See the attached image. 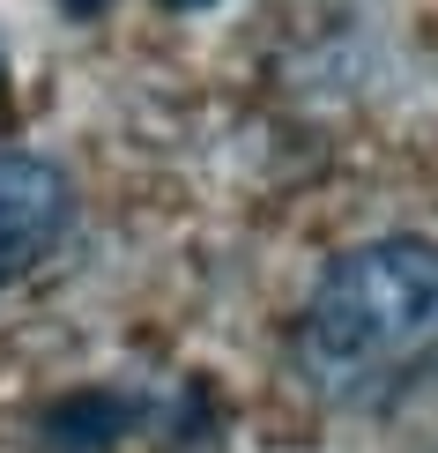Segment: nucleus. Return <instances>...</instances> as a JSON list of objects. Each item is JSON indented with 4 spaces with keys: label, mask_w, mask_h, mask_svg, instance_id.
<instances>
[{
    "label": "nucleus",
    "mask_w": 438,
    "mask_h": 453,
    "mask_svg": "<svg viewBox=\"0 0 438 453\" xmlns=\"http://www.w3.org/2000/svg\"><path fill=\"white\" fill-rule=\"evenodd\" d=\"M297 372L342 417H387L438 380V245L372 238L327 260L297 319Z\"/></svg>",
    "instance_id": "1"
},
{
    "label": "nucleus",
    "mask_w": 438,
    "mask_h": 453,
    "mask_svg": "<svg viewBox=\"0 0 438 453\" xmlns=\"http://www.w3.org/2000/svg\"><path fill=\"white\" fill-rule=\"evenodd\" d=\"M74 216L67 179L52 172L45 157H23V149H0V290L23 282L37 260L60 245Z\"/></svg>",
    "instance_id": "2"
}]
</instances>
